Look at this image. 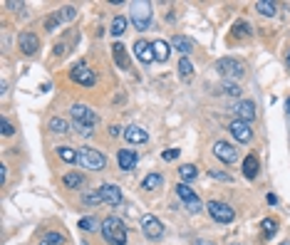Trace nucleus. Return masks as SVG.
<instances>
[{
	"label": "nucleus",
	"instance_id": "9",
	"mask_svg": "<svg viewBox=\"0 0 290 245\" xmlns=\"http://www.w3.org/2000/svg\"><path fill=\"white\" fill-rule=\"evenodd\" d=\"M214 154H216V158H221L223 163H233L236 158H238V149H236L233 144H228V141H216V144H214Z\"/></svg>",
	"mask_w": 290,
	"mask_h": 245
},
{
	"label": "nucleus",
	"instance_id": "33",
	"mask_svg": "<svg viewBox=\"0 0 290 245\" xmlns=\"http://www.w3.org/2000/svg\"><path fill=\"white\" fill-rule=\"evenodd\" d=\"M60 20H62V15H60V13L50 15V18L45 20V30H55V25H60Z\"/></svg>",
	"mask_w": 290,
	"mask_h": 245
},
{
	"label": "nucleus",
	"instance_id": "5",
	"mask_svg": "<svg viewBox=\"0 0 290 245\" xmlns=\"http://www.w3.org/2000/svg\"><path fill=\"white\" fill-rule=\"evenodd\" d=\"M206 208H208V215L214 218L216 223H231L236 218V210L228 203H221V201H211Z\"/></svg>",
	"mask_w": 290,
	"mask_h": 245
},
{
	"label": "nucleus",
	"instance_id": "42",
	"mask_svg": "<svg viewBox=\"0 0 290 245\" xmlns=\"http://www.w3.org/2000/svg\"><path fill=\"white\" fill-rule=\"evenodd\" d=\"M13 131H15V129H13V124H10L8 119H3V134H5V136H10Z\"/></svg>",
	"mask_w": 290,
	"mask_h": 245
},
{
	"label": "nucleus",
	"instance_id": "39",
	"mask_svg": "<svg viewBox=\"0 0 290 245\" xmlns=\"http://www.w3.org/2000/svg\"><path fill=\"white\" fill-rule=\"evenodd\" d=\"M186 208H189L191 213H199V210H201V201L196 198V201H191V203H186Z\"/></svg>",
	"mask_w": 290,
	"mask_h": 245
},
{
	"label": "nucleus",
	"instance_id": "7",
	"mask_svg": "<svg viewBox=\"0 0 290 245\" xmlns=\"http://www.w3.org/2000/svg\"><path fill=\"white\" fill-rule=\"evenodd\" d=\"M142 230H144V235H146L149 240L164 238V223H162L156 215H144V218H142Z\"/></svg>",
	"mask_w": 290,
	"mask_h": 245
},
{
	"label": "nucleus",
	"instance_id": "37",
	"mask_svg": "<svg viewBox=\"0 0 290 245\" xmlns=\"http://www.w3.org/2000/svg\"><path fill=\"white\" fill-rule=\"evenodd\" d=\"M60 15H62V20H72V18H74V15H77V10H74V8H72V5H65V8H62V13H60Z\"/></svg>",
	"mask_w": 290,
	"mask_h": 245
},
{
	"label": "nucleus",
	"instance_id": "35",
	"mask_svg": "<svg viewBox=\"0 0 290 245\" xmlns=\"http://www.w3.org/2000/svg\"><path fill=\"white\" fill-rule=\"evenodd\" d=\"M45 240H47V243H52V245H62V243H65V238H62L60 233H47V235H45Z\"/></svg>",
	"mask_w": 290,
	"mask_h": 245
},
{
	"label": "nucleus",
	"instance_id": "41",
	"mask_svg": "<svg viewBox=\"0 0 290 245\" xmlns=\"http://www.w3.org/2000/svg\"><path fill=\"white\" fill-rule=\"evenodd\" d=\"M211 178H218V181H231V176H226V174H221V171H211Z\"/></svg>",
	"mask_w": 290,
	"mask_h": 245
},
{
	"label": "nucleus",
	"instance_id": "6",
	"mask_svg": "<svg viewBox=\"0 0 290 245\" xmlns=\"http://www.w3.org/2000/svg\"><path fill=\"white\" fill-rule=\"evenodd\" d=\"M70 112H72L74 124H80V126H92V129H94V124H97V114L92 112L87 104H74Z\"/></svg>",
	"mask_w": 290,
	"mask_h": 245
},
{
	"label": "nucleus",
	"instance_id": "43",
	"mask_svg": "<svg viewBox=\"0 0 290 245\" xmlns=\"http://www.w3.org/2000/svg\"><path fill=\"white\" fill-rule=\"evenodd\" d=\"M109 134H112V136H119V134H122V126H117V124L109 126Z\"/></svg>",
	"mask_w": 290,
	"mask_h": 245
},
{
	"label": "nucleus",
	"instance_id": "47",
	"mask_svg": "<svg viewBox=\"0 0 290 245\" xmlns=\"http://www.w3.org/2000/svg\"><path fill=\"white\" fill-rule=\"evenodd\" d=\"M283 245H290V243H283Z\"/></svg>",
	"mask_w": 290,
	"mask_h": 245
},
{
	"label": "nucleus",
	"instance_id": "22",
	"mask_svg": "<svg viewBox=\"0 0 290 245\" xmlns=\"http://www.w3.org/2000/svg\"><path fill=\"white\" fill-rule=\"evenodd\" d=\"M176 196H179L183 203H191V201H196V198H199V196L194 193V191H191L186 183H179V186H176Z\"/></svg>",
	"mask_w": 290,
	"mask_h": 245
},
{
	"label": "nucleus",
	"instance_id": "18",
	"mask_svg": "<svg viewBox=\"0 0 290 245\" xmlns=\"http://www.w3.org/2000/svg\"><path fill=\"white\" fill-rule=\"evenodd\" d=\"M171 47H174V50H179V52H183V54H189V52L194 50V40H191V37H186V35H174Z\"/></svg>",
	"mask_w": 290,
	"mask_h": 245
},
{
	"label": "nucleus",
	"instance_id": "17",
	"mask_svg": "<svg viewBox=\"0 0 290 245\" xmlns=\"http://www.w3.org/2000/svg\"><path fill=\"white\" fill-rule=\"evenodd\" d=\"M112 57H114V62L119 65V70H129L131 65H129V57H127V47L122 45V42H114L112 45Z\"/></svg>",
	"mask_w": 290,
	"mask_h": 245
},
{
	"label": "nucleus",
	"instance_id": "23",
	"mask_svg": "<svg viewBox=\"0 0 290 245\" xmlns=\"http://www.w3.org/2000/svg\"><path fill=\"white\" fill-rule=\"evenodd\" d=\"M255 10H258L260 15H266V18H273V15L278 13V5H275V3H268V0H258Z\"/></svg>",
	"mask_w": 290,
	"mask_h": 245
},
{
	"label": "nucleus",
	"instance_id": "8",
	"mask_svg": "<svg viewBox=\"0 0 290 245\" xmlns=\"http://www.w3.org/2000/svg\"><path fill=\"white\" fill-rule=\"evenodd\" d=\"M233 112H236V119H241V122L251 124V122L255 119V104L248 102V99H241V102L233 104Z\"/></svg>",
	"mask_w": 290,
	"mask_h": 245
},
{
	"label": "nucleus",
	"instance_id": "40",
	"mask_svg": "<svg viewBox=\"0 0 290 245\" xmlns=\"http://www.w3.org/2000/svg\"><path fill=\"white\" fill-rule=\"evenodd\" d=\"M74 129L80 131L82 136H92V126H80V124H74Z\"/></svg>",
	"mask_w": 290,
	"mask_h": 245
},
{
	"label": "nucleus",
	"instance_id": "1",
	"mask_svg": "<svg viewBox=\"0 0 290 245\" xmlns=\"http://www.w3.org/2000/svg\"><path fill=\"white\" fill-rule=\"evenodd\" d=\"M102 235H104V240H107L109 245H124L127 243V228H124V223L119 221V218H114V215H109L107 221H102Z\"/></svg>",
	"mask_w": 290,
	"mask_h": 245
},
{
	"label": "nucleus",
	"instance_id": "14",
	"mask_svg": "<svg viewBox=\"0 0 290 245\" xmlns=\"http://www.w3.org/2000/svg\"><path fill=\"white\" fill-rule=\"evenodd\" d=\"M134 54H137V60L144 62V65L154 62V47H151V42H146V40H137V42H134Z\"/></svg>",
	"mask_w": 290,
	"mask_h": 245
},
{
	"label": "nucleus",
	"instance_id": "45",
	"mask_svg": "<svg viewBox=\"0 0 290 245\" xmlns=\"http://www.w3.org/2000/svg\"><path fill=\"white\" fill-rule=\"evenodd\" d=\"M40 245H52V243H47V240H42V243H40Z\"/></svg>",
	"mask_w": 290,
	"mask_h": 245
},
{
	"label": "nucleus",
	"instance_id": "13",
	"mask_svg": "<svg viewBox=\"0 0 290 245\" xmlns=\"http://www.w3.org/2000/svg\"><path fill=\"white\" fill-rule=\"evenodd\" d=\"M18 45H20L22 54H35L37 47H40V40H37L35 33H22V35L18 37Z\"/></svg>",
	"mask_w": 290,
	"mask_h": 245
},
{
	"label": "nucleus",
	"instance_id": "19",
	"mask_svg": "<svg viewBox=\"0 0 290 245\" xmlns=\"http://www.w3.org/2000/svg\"><path fill=\"white\" fill-rule=\"evenodd\" d=\"M151 47H154V60L156 62H166L169 60V45L164 40H154Z\"/></svg>",
	"mask_w": 290,
	"mask_h": 245
},
{
	"label": "nucleus",
	"instance_id": "25",
	"mask_svg": "<svg viewBox=\"0 0 290 245\" xmlns=\"http://www.w3.org/2000/svg\"><path fill=\"white\" fill-rule=\"evenodd\" d=\"M127 33V18L124 15H117L114 20H112V35L114 37H122Z\"/></svg>",
	"mask_w": 290,
	"mask_h": 245
},
{
	"label": "nucleus",
	"instance_id": "31",
	"mask_svg": "<svg viewBox=\"0 0 290 245\" xmlns=\"http://www.w3.org/2000/svg\"><path fill=\"white\" fill-rule=\"evenodd\" d=\"M80 228L90 233V230H97V228H102V226L97 223V218H92V215H87V218H82V221H80Z\"/></svg>",
	"mask_w": 290,
	"mask_h": 245
},
{
	"label": "nucleus",
	"instance_id": "30",
	"mask_svg": "<svg viewBox=\"0 0 290 245\" xmlns=\"http://www.w3.org/2000/svg\"><path fill=\"white\" fill-rule=\"evenodd\" d=\"M50 129L55 131V134H67V131H70V129H67V122L60 119V117H55V119L50 122Z\"/></svg>",
	"mask_w": 290,
	"mask_h": 245
},
{
	"label": "nucleus",
	"instance_id": "11",
	"mask_svg": "<svg viewBox=\"0 0 290 245\" xmlns=\"http://www.w3.org/2000/svg\"><path fill=\"white\" fill-rule=\"evenodd\" d=\"M72 79L77 82V85H82V87H92L94 82H97V77H94V72L87 67V65H80V67H74L72 70Z\"/></svg>",
	"mask_w": 290,
	"mask_h": 245
},
{
	"label": "nucleus",
	"instance_id": "34",
	"mask_svg": "<svg viewBox=\"0 0 290 245\" xmlns=\"http://www.w3.org/2000/svg\"><path fill=\"white\" fill-rule=\"evenodd\" d=\"M233 33L238 35V37H243V35H248V33H251V27H248L246 22H238V25H233Z\"/></svg>",
	"mask_w": 290,
	"mask_h": 245
},
{
	"label": "nucleus",
	"instance_id": "38",
	"mask_svg": "<svg viewBox=\"0 0 290 245\" xmlns=\"http://www.w3.org/2000/svg\"><path fill=\"white\" fill-rule=\"evenodd\" d=\"M179 154H181L179 149H166L162 156H164V161H174V158H179Z\"/></svg>",
	"mask_w": 290,
	"mask_h": 245
},
{
	"label": "nucleus",
	"instance_id": "27",
	"mask_svg": "<svg viewBox=\"0 0 290 245\" xmlns=\"http://www.w3.org/2000/svg\"><path fill=\"white\" fill-rule=\"evenodd\" d=\"M179 174H181V178H183V181H191V178H196V176H199V169L194 166V163H183V166L179 169Z\"/></svg>",
	"mask_w": 290,
	"mask_h": 245
},
{
	"label": "nucleus",
	"instance_id": "12",
	"mask_svg": "<svg viewBox=\"0 0 290 245\" xmlns=\"http://www.w3.org/2000/svg\"><path fill=\"white\" fill-rule=\"evenodd\" d=\"M99 196H102L104 203H109V206H119L122 203V191L117 186H112V183L99 186Z\"/></svg>",
	"mask_w": 290,
	"mask_h": 245
},
{
	"label": "nucleus",
	"instance_id": "28",
	"mask_svg": "<svg viewBox=\"0 0 290 245\" xmlns=\"http://www.w3.org/2000/svg\"><path fill=\"white\" fill-rule=\"evenodd\" d=\"M62 181H65L67 188H80V186L85 183V176H82V174H67Z\"/></svg>",
	"mask_w": 290,
	"mask_h": 245
},
{
	"label": "nucleus",
	"instance_id": "15",
	"mask_svg": "<svg viewBox=\"0 0 290 245\" xmlns=\"http://www.w3.org/2000/svg\"><path fill=\"white\" fill-rule=\"evenodd\" d=\"M124 139H127L129 144H146L149 134H146V131H144L142 126L131 124V126H127V129H124Z\"/></svg>",
	"mask_w": 290,
	"mask_h": 245
},
{
	"label": "nucleus",
	"instance_id": "4",
	"mask_svg": "<svg viewBox=\"0 0 290 245\" xmlns=\"http://www.w3.org/2000/svg\"><path fill=\"white\" fill-rule=\"evenodd\" d=\"M80 163L90 171H102L107 166V158H104V154L97 151V149H82L80 151Z\"/></svg>",
	"mask_w": 290,
	"mask_h": 245
},
{
	"label": "nucleus",
	"instance_id": "2",
	"mask_svg": "<svg viewBox=\"0 0 290 245\" xmlns=\"http://www.w3.org/2000/svg\"><path fill=\"white\" fill-rule=\"evenodd\" d=\"M216 72L226 79H238L246 74V65L241 60H233V57H221L216 62Z\"/></svg>",
	"mask_w": 290,
	"mask_h": 245
},
{
	"label": "nucleus",
	"instance_id": "10",
	"mask_svg": "<svg viewBox=\"0 0 290 245\" xmlns=\"http://www.w3.org/2000/svg\"><path fill=\"white\" fill-rule=\"evenodd\" d=\"M228 131L233 134V139H236V141H241V144H248V141L253 139V131H251V126H248L246 122H241V119L231 122Z\"/></svg>",
	"mask_w": 290,
	"mask_h": 245
},
{
	"label": "nucleus",
	"instance_id": "46",
	"mask_svg": "<svg viewBox=\"0 0 290 245\" xmlns=\"http://www.w3.org/2000/svg\"><path fill=\"white\" fill-rule=\"evenodd\" d=\"M288 67H290V54H288Z\"/></svg>",
	"mask_w": 290,
	"mask_h": 245
},
{
	"label": "nucleus",
	"instance_id": "36",
	"mask_svg": "<svg viewBox=\"0 0 290 245\" xmlns=\"http://www.w3.org/2000/svg\"><path fill=\"white\" fill-rule=\"evenodd\" d=\"M85 203H87V206H94V203H104V201H102L99 191H97V193H87V196H85Z\"/></svg>",
	"mask_w": 290,
	"mask_h": 245
},
{
	"label": "nucleus",
	"instance_id": "20",
	"mask_svg": "<svg viewBox=\"0 0 290 245\" xmlns=\"http://www.w3.org/2000/svg\"><path fill=\"white\" fill-rule=\"evenodd\" d=\"M243 176L246 178H255L258 176V158L253 154L246 156V161H243Z\"/></svg>",
	"mask_w": 290,
	"mask_h": 245
},
{
	"label": "nucleus",
	"instance_id": "3",
	"mask_svg": "<svg viewBox=\"0 0 290 245\" xmlns=\"http://www.w3.org/2000/svg\"><path fill=\"white\" fill-rule=\"evenodd\" d=\"M131 22L137 25V30H146L151 22V3L146 0H139V3H131Z\"/></svg>",
	"mask_w": 290,
	"mask_h": 245
},
{
	"label": "nucleus",
	"instance_id": "44",
	"mask_svg": "<svg viewBox=\"0 0 290 245\" xmlns=\"http://www.w3.org/2000/svg\"><path fill=\"white\" fill-rule=\"evenodd\" d=\"M268 203H271V206H275V203H278V198H275L273 193H268Z\"/></svg>",
	"mask_w": 290,
	"mask_h": 245
},
{
	"label": "nucleus",
	"instance_id": "32",
	"mask_svg": "<svg viewBox=\"0 0 290 245\" xmlns=\"http://www.w3.org/2000/svg\"><path fill=\"white\" fill-rule=\"evenodd\" d=\"M221 89H223L226 94H231V97H238V94H241V87L236 85V82H226V85H223Z\"/></svg>",
	"mask_w": 290,
	"mask_h": 245
},
{
	"label": "nucleus",
	"instance_id": "21",
	"mask_svg": "<svg viewBox=\"0 0 290 245\" xmlns=\"http://www.w3.org/2000/svg\"><path fill=\"white\" fill-rule=\"evenodd\" d=\"M159 186H164V176H162V174H149V176L142 181V188H144V191H154V188H159Z\"/></svg>",
	"mask_w": 290,
	"mask_h": 245
},
{
	"label": "nucleus",
	"instance_id": "29",
	"mask_svg": "<svg viewBox=\"0 0 290 245\" xmlns=\"http://www.w3.org/2000/svg\"><path fill=\"white\" fill-rule=\"evenodd\" d=\"M191 72H194V65H191V60H189V57H183V60L179 62V74H181L183 79H189V77H191Z\"/></svg>",
	"mask_w": 290,
	"mask_h": 245
},
{
	"label": "nucleus",
	"instance_id": "24",
	"mask_svg": "<svg viewBox=\"0 0 290 245\" xmlns=\"http://www.w3.org/2000/svg\"><path fill=\"white\" fill-rule=\"evenodd\" d=\"M57 156L67 163H74V161H80V154H77L72 146H57Z\"/></svg>",
	"mask_w": 290,
	"mask_h": 245
},
{
	"label": "nucleus",
	"instance_id": "26",
	"mask_svg": "<svg viewBox=\"0 0 290 245\" xmlns=\"http://www.w3.org/2000/svg\"><path fill=\"white\" fill-rule=\"evenodd\" d=\"M260 228H263V238L271 240V238L275 235V230H278V223L273 221V218H266V221L260 223Z\"/></svg>",
	"mask_w": 290,
	"mask_h": 245
},
{
	"label": "nucleus",
	"instance_id": "16",
	"mask_svg": "<svg viewBox=\"0 0 290 245\" xmlns=\"http://www.w3.org/2000/svg\"><path fill=\"white\" fill-rule=\"evenodd\" d=\"M117 161H119V169H124V171H131V169L137 166L139 156H137V151H131V149H122V151L117 154Z\"/></svg>",
	"mask_w": 290,
	"mask_h": 245
}]
</instances>
